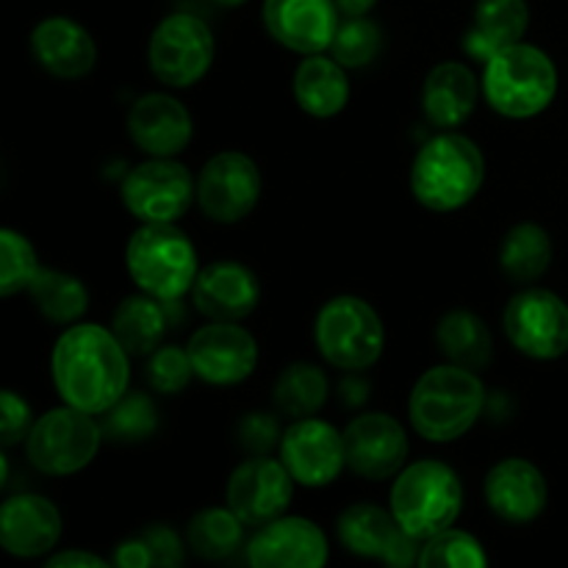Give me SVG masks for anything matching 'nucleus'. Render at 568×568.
Instances as JSON below:
<instances>
[{
    "label": "nucleus",
    "instance_id": "20e7f679",
    "mask_svg": "<svg viewBox=\"0 0 568 568\" xmlns=\"http://www.w3.org/2000/svg\"><path fill=\"white\" fill-rule=\"evenodd\" d=\"M125 266L133 283L161 303H178L200 275L192 239L172 222H142L128 239Z\"/></svg>",
    "mask_w": 568,
    "mask_h": 568
},
{
    "label": "nucleus",
    "instance_id": "423d86ee",
    "mask_svg": "<svg viewBox=\"0 0 568 568\" xmlns=\"http://www.w3.org/2000/svg\"><path fill=\"white\" fill-rule=\"evenodd\" d=\"M464 508V486L453 466L442 460H416L392 486V514L419 541L455 525Z\"/></svg>",
    "mask_w": 568,
    "mask_h": 568
},
{
    "label": "nucleus",
    "instance_id": "c03bdc74",
    "mask_svg": "<svg viewBox=\"0 0 568 568\" xmlns=\"http://www.w3.org/2000/svg\"><path fill=\"white\" fill-rule=\"evenodd\" d=\"M377 0H336L338 11L344 17H366L372 9H375Z\"/></svg>",
    "mask_w": 568,
    "mask_h": 568
},
{
    "label": "nucleus",
    "instance_id": "7c9ffc66",
    "mask_svg": "<svg viewBox=\"0 0 568 568\" xmlns=\"http://www.w3.org/2000/svg\"><path fill=\"white\" fill-rule=\"evenodd\" d=\"M28 294L39 314L55 325H72L89 311V288L83 286V281L50 266H39Z\"/></svg>",
    "mask_w": 568,
    "mask_h": 568
},
{
    "label": "nucleus",
    "instance_id": "58836bf2",
    "mask_svg": "<svg viewBox=\"0 0 568 568\" xmlns=\"http://www.w3.org/2000/svg\"><path fill=\"white\" fill-rule=\"evenodd\" d=\"M239 444L253 455H270L272 449L281 447V425L272 414L264 410H253L239 422Z\"/></svg>",
    "mask_w": 568,
    "mask_h": 568
},
{
    "label": "nucleus",
    "instance_id": "9b49d317",
    "mask_svg": "<svg viewBox=\"0 0 568 568\" xmlns=\"http://www.w3.org/2000/svg\"><path fill=\"white\" fill-rule=\"evenodd\" d=\"M197 200V181L172 159H150L122 181V203L139 222H175Z\"/></svg>",
    "mask_w": 568,
    "mask_h": 568
},
{
    "label": "nucleus",
    "instance_id": "c85d7f7f",
    "mask_svg": "<svg viewBox=\"0 0 568 568\" xmlns=\"http://www.w3.org/2000/svg\"><path fill=\"white\" fill-rule=\"evenodd\" d=\"M111 333L120 338L128 355L142 358V355L155 353L166 333V311L161 308V300L150 294L125 297L111 316Z\"/></svg>",
    "mask_w": 568,
    "mask_h": 568
},
{
    "label": "nucleus",
    "instance_id": "2eb2a0df",
    "mask_svg": "<svg viewBox=\"0 0 568 568\" xmlns=\"http://www.w3.org/2000/svg\"><path fill=\"white\" fill-rule=\"evenodd\" d=\"M194 375L209 386H239L258 364V344L253 333L236 322H211L192 333L186 344Z\"/></svg>",
    "mask_w": 568,
    "mask_h": 568
},
{
    "label": "nucleus",
    "instance_id": "37998d69",
    "mask_svg": "<svg viewBox=\"0 0 568 568\" xmlns=\"http://www.w3.org/2000/svg\"><path fill=\"white\" fill-rule=\"evenodd\" d=\"M44 566L48 568H72V566H83V568H105L109 564H105L103 558H98V555L92 552H81V549H70V552H59L53 555V558L44 560Z\"/></svg>",
    "mask_w": 568,
    "mask_h": 568
},
{
    "label": "nucleus",
    "instance_id": "f257e3e1",
    "mask_svg": "<svg viewBox=\"0 0 568 568\" xmlns=\"http://www.w3.org/2000/svg\"><path fill=\"white\" fill-rule=\"evenodd\" d=\"M131 355L103 325L67 327L53 347L50 369L59 397L87 414H105L131 381Z\"/></svg>",
    "mask_w": 568,
    "mask_h": 568
},
{
    "label": "nucleus",
    "instance_id": "79ce46f5",
    "mask_svg": "<svg viewBox=\"0 0 568 568\" xmlns=\"http://www.w3.org/2000/svg\"><path fill=\"white\" fill-rule=\"evenodd\" d=\"M114 564L122 568H148L153 566V555H150L144 538H131V541H122L114 552Z\"/></svg>",
    "mask_w": 568,
    "mask_h": 568
},
{
    "label": "nucleus",
    "instance_id": "f03ea898",
    "mask_svg": "<svg viewBox=\"0 0 568 568\" xmlns=\"http://www.w3.org/2000/svg\"><path fill=\"white\" fill-rule=\"evenodd\" d=\"M486 408V386L477 372L458 364L433 366L416 381L408 399L410 425L433 444L466 436Z\"/></svg>",
    "mask_w": 568,
    "mask_h": 568
},
{
    "label": "nucleus",
    "instance_id": "7ed1b4c3",
    "mask_svg": "<svg viewBox=\"0 0 568 568\" xmlns=\"http://www.w3.org/2000/svg\"><path fill=\"white\" fill-rule=\"evenodd\" d=\"M486 159L464 133L444 131L416 153L410 166V192L425 209L447 214L464 209L480 192Z\"/></svg>",
    "mask_w": 568,
    "mask_h": 568
},
{
    "label": "nucleus",
    "instance_id": "393cba45",
    "mask_svg": "<svg viewBox=\"0 0 568 568\" xmlns=\"http://www.w3.org/2000/svg\"><path fill=\"white\" fill-rule=\"evenodd\" d=\"M477 94H480V87H477L475 72L460 61H444L433 67L430 75L425 78L422 109L430 125L453 131L475 114Z\"/></svg>",
    "mask_w": 568,
    "mask_h": 568
},
{
    "label": "nucleus",
    "instance_id": "4be33fe9",
    "mask_svg": "<svg viewBox=\"0 0 568 568\" xmlns=\"http://www.w3.org/2000/svg\"><path fill=\"white\" fill-rule=\"evenodd\" d=\"M547 480L525 458H505L486 475V503L508 525H530L547 508Z\"/></svg>",
    "mask_w": 568,
    "mask_h": 568
},
{
    "label": "nucleus",
    "instance_id": "0eeeda50",
    "mask_svg": "<svg viewBox=\"0 0 568 568\" xmlns=\"http://www.w3.org/2000/svg\"><path fill=\"white\" fill-rule=\"evenodd\" d=\"M314 338L322 358L344 372L369 369L381 361L386 347V331L377 311L353 294H342L322 305Z\"/></svg>",
    "mask_w": 568,
    "mask_h": 568
},
{
    "label": "nucleus",
    "instance_id": "72a5a7b5",
    "mask_svg": "<svg viewBox=\"0 0 568 568\" xmlns=\"http://www.w3.org/2000/svg\"><path fill=\"white\" fill-rule=\"evenodd\" d=\"M100 427H103V438H111V442H144L159 430V410L148 394L125 392L105 410Z\"/></svg>",
    "mask_w": 568,
    "mask_h": 568
},
{
    "label": "nucleus",
    "instance_id": "5701e85b",
    "mask_svg": "<svg viewBox=\"0 0 568 568\" xmlns=\"http://www.w3.org/2000/svg\"><path fill=\"white\" fill-rule=\"evenodd\" d=\"M61 514L39 494H17L0 508V544L14 558H42L59 544Z\"/></svg>",
    "mask_w": 568,
    "mask_h": 568
},
{
    "label": "nucleus",
    "instance_id": "6ab92c4d",
    "mask_svg": "<svg viewBox=\"0 0 568 568\" xmlns=\"http://www.w3.org/2000/svg\"><path fill=\"white\" fill-rule=\"evenodd\" d=\"M336 0H264L270 37L294 53H325L338 31Z\"/></svg>",
    "mask_w": 568,
    "mask_h": 568
},
{
    "label": "nucleus",
    "instance_id": "9d476101",
    "mask_svg": "<svg viewBox=\"0 0 568 568\" xmlns=\"http://www.w3.org/2000/svg\"><path fill=\"white\" fill-rule=\"evenodd\" d=\"M505 336L519 353L536 361H555L568 353V305L547 288L514 294L503 314Z\"/></svg>",
    "mask_w": 568,
    "mask_h": 568
},
{
    "label": "nucleus",
    "instance_id": "b1692460",
    "mask_svg": "<svg viewBox=\"0 0 568 568\" xmlns=\"http://www.w3.org/2000/svg\"><path fill=\"white\" fill-rule=\"evenodd\" d=\"M31 53L44 72L61 81H78L98 64V44L81 22L48 17L31 33Z\"/></svg>",
    "mask_w": 568,
    "mask_h": 568
},
{
    "label": "nucleus",
    "instance_id": "f704fd0d",
    "mask_svg": "<svg viewBox=\"0 0 568 568\" xmlns=\"http://www.w3.org/2000/svg\"><path fill=\"white\" fill-rule=\"evenodd\" d=\"M422 568H483L488 566V555L475 536L464 530H442L427 538L419 552Z\"/></svg>",
    "mask_w": 568,
    "mask_h": 568
},
{
    "label": "nucleus",
    "instance_id": "2f4dec72",
    "mask_svg": "<svg viewBox=\"0 0 568 568\" xmlns=\"http://www.w3.org/2000/svg\"><path fill=\"white\" fill-rule=\"evenodd\" d=\"M244 527L231 508H205L189 521L186 544L197 558L225 560L242 547Z\"/></svg>",
    "mask_w": 568,
    "mask_h": 568
},
{
    "label": "nucleus",
    "instance_id": "cd10ccee",
    "mask_svg": "<svg viewBox=\"0 0 568 568\" xmlns=\"http://www.w3.org/2000/svg\"><path fill=\"white\" fill-rule=\"evenodd\" d=\"M436 342L449 364L466 366L471 372L486 369L494 355V338L488 325L480 316L464 308H455L442 316L436 327Z\"/></svg>",
    "mask_w": 568,
    "mask_h": 568
},
{
    "label": "nucleus",
    "instance_id": "bb28decb",
    "mask_svg": "<svg viewBox=\"0 0 568 568\" xmlns=\"http://www.w3.org/2000/svg\"><path fill=\"white\" fill-rule=\"evenodd\" d=\"M294 98L300 109L316 120L336 116L349 103V81L344 64L322 53L305 55L294 72Z\"/></svg>",
    "mask_w": 568,
    "mask_h": 568
},
{
    "label": "nucleus",
    "instance_id": "c9c22d12",
    "mask_svg": "<svg viewBox=\"0 0 568 568\" xmlns=\"http://www.w3.org/2000/svg\"><path fill=\"white\" fill-rule=\"evenodd\" d=\"M37 270L39 264L31 242L22 233L3 227L0 231V294L11 297V294L28 288Z\"/></svg>",
    "mask_w": 568,
    "mask_h": 568
},
{
    "label": "nucleus",
    "instance_id": "a19ab883",
    "mask_svg": "<svg viewBox=\"0 0 568 568\" xmlns=\"http://www.w3.org/2000/svg\"><path fill=\"white\" fill-rule=\"evenodd\" d=\"M142 538L153 555V566L172 568L183 564V544L170 525H150L142 532Z\"/></svg>",
    "mask_w": 568,
    "mask_h": 568
},
{
    "label": "nucleus",
    "instance_id": "f3484780",
    "mask_svg": "<svg viewBox=\"0 0 568 568\" xmlns=\"http://www.w3.org/2000/svg\"><path fill=\"white\" fill-rule=\"evenodd\" d=\"M347 469L364 480H388L399 475L408 458V436L388 414H361L344 430Z\"/></svg>",
    "mask_w": 568,
    "mask_h": 568
},
{
    "label": "nucleus",
    "instance_id": "473e14b6",
    "mask_svg": "<svg viewBox=\"0 0 568 568\" xmlns=\"http://www.w3.org/2000/svg\"><path fill=\"white\" fill-rule=\"evenodd\" d=\"M327 392H331V383H327L325 372L300 361L281 372L272 397H275V408L281 414L292 416V419H305L327 403Z\"/></svg>",
    "mask_w": 568,
    "mask_h": 568
},
{
    "label": "nucleus",
    "instance_id": "f8f14e48",
    "mask_svg": "<svg viewBox=\"0 0 568 568\" xmlns=\"http://www.w3.org/2000/svg\"><path fill=\"white\" fill-rule=\"evenodd\" d=\"M261 197V172L250 155L225 150L205 161L197 178V203L209 220L233 225L255 209Z\"/></svg>",
    "mask_w": 568,
    "mask_h": 568
},
{
    "label": "nucleus",
    "instance_id": "4c0bfd02",
    "mask_svg": "<svg viewBox=\"0 0 568 568\" xmlns=\"http://www.w3.org/2000/svg\"><path fill=\"white\" fill-rule=\"evenodd\" d=\"M144 377H148L150 388H155V392L181 394L183 388L192 383V377L197 375H194L189 349L175 347V344H166V347H159L155 353H150Z\"/></svg>",
    "mask_w": 568,
    "mask_h": 568
},
{
    "label": "nucleus",
    "instance_id": "39448f33",
    "mask_svg": "<svg viewBox=\"0 0 568 568\" xmlns=\"http://www.w3.org/2000/svg\"><path fill=\"white\" fill-rule=\"evenodd\" d=\"M483 94L497 114L530 120L552 105L558 94V67L541 48L516 42L486 61Z\"/></svg>",
    "mask_w": 568,
    "mask_h": 568
},
{
    "label": "nucleus",
    "instance_id": "412c9836",
    "mask_svg": "<svg viewBox=\"0 0 568 568\" xmlns=\"http://www.w3.org/2000/svg\"><path fill=\"white\" fill-rule=\"evenodd\" d=\"M192 114L170 94H144L128 111V136L150 159H172L192 142Z\"/></svg>",
    "mask_w": 568,
    "mask_h": 568
},
{
    "label": "nucleus",
    "instance_id": "a878e982",
    "mask_svg": "<svg viewBox=\"0 0 568 568\" xmlns=\"http://www.w3.org/2000/svg\"><path fill=\"white\" fill-rule=\"evenodd\" d=\"M530 26L527 0H477L475 20L460 39L466 55L486 64L491 55L521 42Z\"/></svg>",
    "mask_w": 568,
    "mask_h": 568
},
{
    "label": "nucleus",
    "instance_id": "6e6552de",
    "mask_svg": "<svg viewBox=\"0 0 568 568\" xmlns=\"http://www.w3.org/2000/svg\"><path fill=\"white\" fill-rule=\"evenodd\" d=\"M100 442L103 427L94 422V414L64 403L33 422L26 438V453L42 475L67 477L92 464Z\"/></svg>",
    "mask_w": 568,
    "mask_h": 568
},
{
    "label": "nucleus",
    "instance_id": "dca6fc26",
    "mask_svg": "<svg viewBox=\"0 0 568 568\" xmlns=\"http://www.w3.org/2000/svg\"><path fill=\"white\" fill-rule=\"evenodd\" d=\"M281 460L300 486H331L347 466L344 433L314 416L294 419V425L281 438Z\"/></svg>",
    "mask_w": 568,
    "mask_h": 568
},
{
    "label": "nucleus",
    "instance_id": "a18cd8bd",
    "mask_svg": "<svg viewBox=\"0 0 568 568\" xmlns=\"http://www.w3.org/2000/svg\"><path fill=\"white\" fill-rule=\"evenodd\" d=\"M216 6H222V9H236V6H242L244 0H214Z\"/></svg>",
    "mask_w": 568,
    "mask_h": 568
},
{
    "label": "nucleus",
    "instance_id": "4468645a",
    "mask_svg": "<svg viewBox=\"0 0 568 568\" xmlns=\"http://www.w3.org/2000/svg\"><path fill=\"white\" fill-rule=\"evenodd\" d=\"M292 494L294 477L283 460L255 455L233 469L227 480V508L247 527H264L286 514Z\"/></svg>",
    "mask_w": 568,
    "mask_h": 568
},
{
    "label": "nucleus",
    "instance_id": "aec40b11",
    "mask_svg": "<svg viewBox=\"0 0 568 568\" xmlns=\"http://www.w3.org/2000/svg\"><path fill=\"white\" fill-rule=\"evenodd\" d=\"M192 303L211 322H242L258 308L261 283L255 272L239 261H214L200 270Z\"/></svg>",
    "mask_w": 568,
    "mask_h": 568
},
{
    "label": "nucleus",
    "instance_id": "c756f323",
    "mask_svg": "<svg viewBox=\"0 0 568 568\" xmlns=\"http://www.w3.org/2000/svg\"><path fill=\"white\" fill-rule=\"evenodd\" d=\"M552 264V239L536 222H521L510 227L499 247V266L508 281L530 286Z\"/></svg>",
    "mask_w": 568,
    "mask_h": 568
},
{
    "label": "nucleus",
    "instance_id": "ea45409f",
    "mask_svg": "<svg viewBox=\"0 0 568 568\" xmlns=\"http://www.w3.org/2000/svg\"><path fill=\"white\" fill-rule=\"evenodd\" d=\"M31 427H33L31 405H28L20 394L6 388V392L0 394V444L9 449L14 447V444L26 442Z\"/></svg>",
    "mask_w": 568,
    "mask_h": 568
},
{
    "label": "nucleus",
    "instance_id": "e433bc0d",
    "mask_svg": "<svg viewBox=\"0 0 568 568\" xmlns=\"http://www.w3.org/2000/svg\"><path fill=\"white\" fill-rule=\"evenodd\" d=\"M333 59L344 67H366L381 53V28L366 17H347L333 37Z\"/></svg>",
    "mask_w": 568,
    "mask_h": 568
},
{
    "label": "nucleus",
    "instance_id": "ddd939ff",
    "mask_svg": "<svg viewBox=\"0 0 568 568\" xmlns=\"http://www.w3.org/2000/svg\"><path fill=\"white\" fill-rule=\"evenodd\" d=\"M336 532L342 547L358 558H377L397 568L419 564V538L410 536L394 519L392 510H383L372 503L349 505L338 516Z\"/></svg>",
    "mask_w": 568,
    "mask_h": 568
},
{
    "label": "nucleus",
    "instance_id": "1a4fd4ad",
    "mask_svg": "<svg viewBox=\"0 0 568 568\" xmlns=\"http://www.w3.org/2000/svg\"><path fill=\"white\" fill-rule=\"evenodd\" d=\"M214 50V33L200 17L170 14L150 37L148 64L164 87L189 89L211 70Z\"/></svg>",
    "mask_w": 568,
    "mask_h": 568
},
{
    "label": "nucleus",
    "instance_id": "a211bd4d",
    "mask_svg": "<svg viewBox=\"0 0 568 568\" xmlns=\"http://www.w3.org/2000/svg\"><path fill=\"white\" fill-rule=\"evenodd\" d=\"M247 564L255 568H320L327 564V538L303 516H277L250 538Z\"/></svg>",
    "mask_w": 568,
    "mask_h": 568
}]
</instances>
